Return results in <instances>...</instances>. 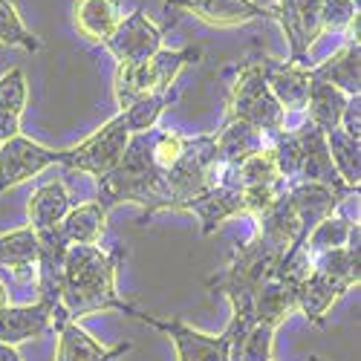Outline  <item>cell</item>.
<instances>
[{"label":"cell","instance_id":"8fae6325","mask_svg":"<svg viewBox=\"0 0 361 361\" xmlns=\"http://www.w3.org/2000/svg\"><path fill=\"white\" fill-rule=\"evenodd\" d=\"M64 321L58 318V312L44 304V300H35V304L26 307H6L0 310V344L18 347L23 341H35L44 338L47 333H55Z\"/></svg>","mask_w":361,"mask_h":361},{"label":"cell","instance_id":"ffe728a7","mask_svg":"<svg viewBox=\"0 0 361 361\" xmlns=\"http://www.w3.org/2000/svg\"><path fill=\"white\" fill-rule=\"evenodd\" d=\"M29 102V84L20 67H9L0 75V145L20 133V118Z\"/></svg>","mask_w":361,"mask_h":361},{"label":"cell","instance_id":"277c9868","mask_svg":"<svg viewBox=\"0 0 361 361\" xmlns=\"http://www.w3.org/2000/svg\"><path fill=\"white\" fill-rule=\"evenodd\" d=\"M130 136H133V133L128 130L122 113H118V116L110 118L107 125H102L93 136H87L81 145L67 147L61 165L70 168V171H81V173H87V176H93L96 183H99V179L107 176V173L116 168V162L122 159Z\"/></svg>","mask_w":361,"mask_h":361},{"label":"cell","instance_id":"4dcf8cb0","mask_svg":"<svg viewBox=\"0 0 361 361\" xmlns=\"http://www.w3.org/2000/svg\"><path fill=\"white\" fill-rule=\"evenodd\" d=\"M275 333L278 329L266 324H252L246 329V336L231 347V361H272Z\"/></svg>","mask_w":361,"mask_h":361},{"label":"cell","instance_id":"d6a6232c","mask_svg":"<svg viewBox=\"0 0 361 361\" xmlns=\"http://www.w3.org/2000/svg\"><path fill=\"white\" fill-rule=\"evenodd\" d=\"M338 128H341L350 139L361 142V96H350V99H347V107H344V113H341Z\"/></svg>","mask_w":361,"mask_h":361},{"label":"cell","instance_id":"7c38bea8","mask_svg":"<svg viewBox=\"0 0 361 361\" xmlns=\"http://www.w3.org/2000/svg\"><path fill=\"white\" fill-rule=\"evenodd\" d=\"M183 212L194 214L200 220V231L208 237L214 234L226 220H234V217H249L246 212V200L240 191L234 188H223V185H214L208 188L205 194H200L197 200H191Z\"/></svg>","mask_w":361,"mask_h":361},{"label":"cell","instance_id":"5b68a950","mask_svg":"<svg viewBox=\"0 0 361 361\" xmlns=\"http://www.w3.org/2000/svg\"><path fill=\"white\" fill-rule=\"evenodd\" d=\"M61 162H64V150L47 147L23 133L12 136L9 142L0 145V197Z\"/></svg>","mask_w":361,"mask_h":361},{"label":"cell","instance_id":"836d02e7","mask_svg":"<svg viewBox=\"0 0 361 361\" xmlns=\"http://www.w3.org/2000/svg\"><path fill=\"white\" fill-rule=\"evenodd\" d=\"M0 361H20V353H18V347L0 344Z\"/></svg>","mask_w":361,"mask_h":361},{"label":"cell","instance_id":"4316f807","mask_svg":"<svg viewBox=\"0 0 361 361\" xmlns=\"http://www.w3.org/2000/svg\"><path fill=\"white\" fill-rule=\"evenodd\" d=\"M312 269H318V272H324L329 278L347 283L350 289H355L358 281H361V272H358V234H353L350 246L329 249L324 255H315L312 257Z\"/></svg>","mask_w":361,"mask_h":361},{"label":"cell","instance_id":"44dd1931","mask_svg":"<svg viewBox=\"0 0 361 361\" xmlns=\"http://www.w3.org/2000/svg\"><path fill=\"white\" fill-rule=\"evenodd\" d=\"M298 289H300L298 283L269 278L255 295V324H266V326L278 329L295 312Z\"/></svg>","mask_w":361,"mask_h":361},{"label":"cell","instance_id":"7402d4cb","mask_svg":"<svg viewBox=\"0 0 361 361\" xmlns=\"http://www.w3.org/2000/svg\"><path fill=\"white\" fill-rule=\"evenodd\" d=\"M310 75H312V73H310ZM347 99H350V96H344L341 90H336L333 84H326V81H321V78H312L304 116L310 118V122H312L321 133H329V130L338 128L341 113H344V107H347Z\"/></svg>","mask_w":361,"mask_h":361},{"label":"cell","instance_id":"1f68e13d","mask_svg":"<svg viewBox=\"0 0 361 361\" xmlns=\"http://www.w3.org/2000/svg\"><path fill=\"white\" fill-rule=\"evenodd\" d=\"M185 147V136L173 133V130H154L150 136V157H154V165L159 171H168L179 157H183Z\"/></svg>","mask_w":361,"mask_h":361},{"label":"cell","instance_id":"8992f818","mask_svg":"<svg viewBox=\"0 0 361 361\" xmlns=\"http://www.w3.org/2000/svg\"><path fill=\"white\" fill-rule=\"evenodd\" d=\"M139 321L159 329V333H165L173 341L176 361H231V336L226 329L220 336H208L179 318H157L150 312H142Z\"/></svg>","mask_w":361,"mask_h":361},{"label":"cell","instance_id":"2e32d148","mask_svg":"<svg viewBox=\"0 0 361 361\" xmlns=\"http://www.w3.org/2000/svg\"><path fill=\"white\" fill-rule=\"evenodd\" d=\"M70 208H73V197H70V191H67V185L61 183V179L44 183L29 194V202H26L29 228L32 231H52V228H58L64 223Z\"/></svg>","mask_w":361,"mask_h":361},{"label":"cell","instance_id":"f546056e","mask_svg":"<svg viewBox=\"0 0 361 361\" xmlns=\"http://www.w3.org/2000/svg\"><path fill=\"white\" fill-rule=\"evenodd\" d=\"M176 96L171 93H154V96H145L139 102H133L130 107L122 110V118H125V125L130 133H147V130H154L157 122H159V116L165 113V107L173 102Z\"/></svg>","mask_w":361,"mask_h":361},{"label":"cell","instance_id":"30bf717a","mask_svg":"<svg viewBox=\"0 0 361 361\" xmlns=\"http://www.w3.org/2000/svg\"><path fill=\"white\" fill-rule=\"evenodd\" d=\"M165 9L168 18L173 12H188L197 20L217 29L243 26L252 20H275L272 6H260L255 0H165Z\"/></svg>","mask_w":361,"mask_h":361},{"label":"cell","instance_id":"9c48e42d","mask_svg":"<svg viewBox=\"0 0 361 361\" xmlns=\"http://www.w3.org/2000/svg\"><path fill=\"white\" fill-rule=\"evenodd\" d=\"M162 38H165V26H157L142 9H136L128 18H122V23L110 32L104 49L118 64H139L162 49Z\"/></svg>","mask_w":361,"mask_h":361},{"label":"cell","instance_id":"d6986e66","mask_svg":"<svg viewBox=\"0 0 361 361\" xmlns=\"http://www.w3.org/2000/svg\"><path fill=\"white\" fill-rule=\"evenodd\" d=\"M75 29L93 44L110 38L113 29L122 23V0H75Z\"/></svg>","mask_w":361,"mask_h":361},{"label":"cell","instance_id":"9a60e30c","mask_svg":"<svg viewBox=\"0 0 361 361\" xmlns=\"http://www.w3.org/2000/svg\"><path fill=\"white\" fill-rule=\"evenodd\" d=\"M55 333H58L55 361H118L130 353V344L102 347L78 321H64Z\"/></svg>","mask_w":361,"mask_h":361},{"label":"cell","instance_id":"6da1fadb","mask_svg":"<svg viewBox=\"0 0 361 361\" xmlns=\"http://www.w3.org/2000/svg\"><path fill=\"white\" fill-rule=\"evenodd\" d=\"M125 257V246H116L113 252H104L99 246H70L61 275V310L70 321H81L104 310H118L136 321L142 318V310L128 304L116 289V278Z\"/></svg>","mask_w":361,"mask_h":361},{"label":"cell","instance_id":"cb8c5ba5","mask_svg":"<svg viewBox=\"0 0 361 361\" xmlns=\"http://www.w3.org/2000/svg\"><path fill=\"white\" fill-rule=\"evenodd\" d=\"M104 223H107V212L99 202H81L67 212L61 223V234L70 246H96L104 234Z\"/></svg>","mask_w":361,"mask_h":361},{"label":"cell","instance_id":"3957f363","mask_svg":"<svg viewBox=\"0 0 361 361\" xmlns=\"http://www.w3.org/2000/svg\"><path fill=\"white\" fill-rule=\"evenodd\" d=\"M226 118H237V122H246L263 133H278L289 125L286 113L281 110V104L275 102V96L269 93L266 78L260 73L257 58L255 61H246L237 70L231 93H228V113Z\"/></svg>","mask_w":361,"mask_h":361},{"label":"cell","instance_id":"52a82bcc","mask_svg":"<svg viewBox=\"0 0 361 361\" xmlns=\"http://www.w3.org/2000/svg\"><path fill=\"white\" fill-rule=\"evenodd\" d=\"M321 6L324 0H278L272 6V15L289 44V58L304 67L315 64L310 61V49L321 38Z\"/></svg>","mask_w":361,"mask_h":361},{"label":"cell","instance_id":"7a4b0ae2","mask_svg":"<svg viewBox=\"0 0 361 361\" xmlns=\"http://www.w3.org/2000/svg\"><path fill=\"white\" fill-rule=\"evenodd\" d=\"M150 136L147 133H133L122 159L116 162V168L99 179V205L104 212H110L113 205L133 202L139 205L145 217H154L159 212H171V194L165 185V173L154 165L150 157Z\"/></svg>","mask_w":361,"mask_h":361},{"label":"cell","instance_id":"ac0fdd59","mask_svg":"<svg viewBox=\"0 0 361 361\" xmlns=\"http://www.w3.org/2000/svg\"><path fill=\"white\" fill-rule=\"evenodd\" d=\"M214 145H217V159L220 165H237L243 162L252 154H260V150L269 147V133L237 122V118H226L223 128L214 133Z\"/></svg>","mask_w":361,"mask_h":361},{"label":"cell","instance_id":"f1b7e54d","mask_svg":"<svg viewBox=\"0 0 361 361\" xmlns=\"http://www.w3.org/2000/svg\"><path fill=\"white\" fill-rule=\"evenodd\" d=\"M358 38V0H324L321 6V35Z\"/></svg>","mask_w":361,"mask_h":361},{"label":"cell","instance_id":"603a6c76","mask_svg":"<svg viewBox=\"0 0 361 361\" xmlns=\"http://www.w3.org/2000/svg\"><path fill=\"white\" fill-rule=\"evenodd\" d=\"M159 93V84H157V73L154 64L139 61V64H118L116 67V78H113V96L118 107H130L133 102L145 99V96H154Z\"/></svg>","mask_w":361,"mask_h":361},{"label":"cell","instance_id":"5bb4252c","mask_svg":"<svg viewBox=\"0 0 361 361\" xmlns=\"http://www.w3.org/2000/svg\"><path fill=\"white\" fill-rule=\"evenodd\" d=\"M312 78H321L341 90L344 96H361V47L358 38H344V44L310 67Z\"/></svg>","mask_w":361,"mask_h":361},{"label":"cell","instance_id":"484cf974","mask_svg":"<svg viewBox=\"0 0 361 361\" xmlns=\"http://www.w3.org/2000/svg\"><path fill=\"white\" fill-rule=\"evenodd\" d=\"M326 147H329V159H333L338 179L347 188L358 191V185H361V142L350 139L341 128H336L326 133Z\"/></svg>","mask_w":361,"mask_h":361},{"label":"cell","instance_id":"e0dca14e","mask_svg":"<svg viewBox=\"0 0 361 361\" xmlns=\"http://www.w3.org/2000/svg\"><path fill=\"white\" fill-rule=\"evenodd\" d=\"M38 255H41L38 234L29 226L0 234V266L9 269L20 283L38 278Z\"/></svg>","mask_w":361,"mask_h":361},{"label":"cell","instance_id":"d590c367","mask_svg":"<svg viewBox=\"0 0 361 361\" xmlns=\"http://www.w3.org/2000/svg\"><path fill=\"white\" fill-rule=\"evenodd\" d=\"M310 361H326V358H321V355H312V358H310Z\"/></svg>","mask_w":361,"mask_h":361},{"label":"cell","instance_id":"83f0119b","mask_svg":"<svg viewBox=\"0 0 361 361\" xmlns=\"http://www.w3.org/2000/svg\"><path fill=\"white\" fill-rule=\"evenodd\" d=\"M0 44L18 47V49H26V52L44 49V41L23 23L15 0H0Z\"/></svg>","mask_w":361,"mask_h":361},{"label":"cell","instance_id":"e575fe53","mask_svg":"<svg viewBox=\"0 0 361 361\" xmlns=\"http://www.w3.org/2000/svg\"><path fill=\"white\" fill-rule=\"evenodd\" d=\"M6 307H9V289L4 281H0V310H6Z\"/></svg>","mask_w":361,"mask_h":361},{"label":"cell","instance_id":"4fadbf2b","mask_svg":"<svg viewBox=\"0 0 361 361\" xmlns=\"http://www.w3.org/2000/svg\"><path fill=\"white\" fill-rule=\"evenodd\" d=\"M347 292H350L347 283H341L336 278L318 272V269H310V275L300 281L295 312H300V315H304L310 324H315V326H324L329 310H333Z\"/></svg>","mask_w":361,"mask_h":361},{"label":"cell","instance_id":"ba28073f","mask_svg":"<svg viewBox=\"0 0 361 361\" xmlns=\"http://www.w3.org/2000/svg\"><path fill=\"white\" fill-rule=\"evenodd\" d=\"M257 64L266 78L269 93L275 96V102L281 104L286 118L304 116L307 99H310V84H312L310 67L292 61V58H272V55H260Z\"/></svg>","mask_w":361,"mask_h":361},{"label":"cell","instance_id":"d4e9b609","mask_svg":"<svg viewBox=\"0 0 361 361\" xmlns=\"http://www.w3.org/2000/svg\"><path fill=\"white\" fill-rule=\"evenodd\" d=\"M353 234H358V223H353L350 217L333 212L329 217H324L321 223H315L312 231L304 237V252L310 257H315V255H324L329 249L350 246Z\"/></svg>","mask_w":361,"mask_h":361}]
</instances>
